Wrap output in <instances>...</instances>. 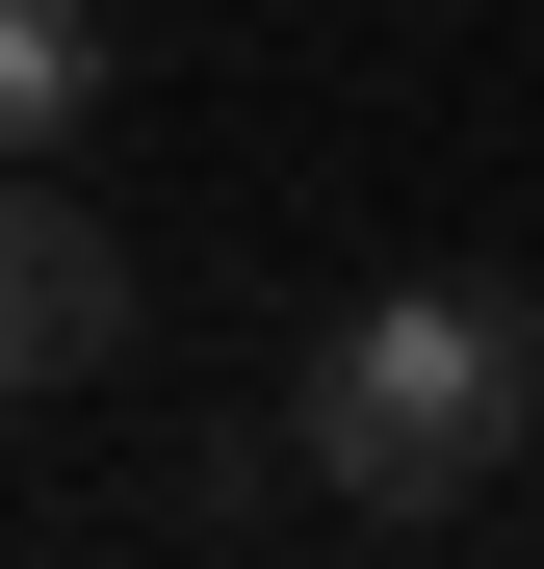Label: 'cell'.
Wrapping results in <instances>:
<instances>
[{
    "instance_id": "1",
    "label": "cell",
    "mask_w": 544,
    "mask_h": 569,
    "mask_svg": "<svg viewBox=\"0 0 544 569\" xmlns=\"http://www.w3.org/2000/svg\"><path fill=\"white\" fill-rule=\"evenodd\" d=\"M286 440H311L337 518H467L493 466L544 440V311H518V284H363V311L311 337Z\"/></svg>"
},
{
    "instance_id": "2",
    "label": "cell",
    "mask_w": 544,
    "mask_h": 569,
    "mask_svg": "<svg viewBox=\"0 0 544 569\" xmlns=\"http://www.w3.org/2000/svg\"><path fill=\"white\" fill-rule=\"evenodd\" d=\"M0 362H27V389H105V362H130V233L78 208V181L0 208Z\"/></svg>"
},
{
    "instance_id": "3",
    "label": "cell",
    "mask_w": 544,
    "mask_h": 569,
    "mask_svg": "<svg viewBox=\"0 0 544 569\" xmlns=\"http://www.w3.org/2000/svg\"><path fill=\"white\" fill-rule=\"evenodd\" d=\"M105 78H130V27H105V0H0V130H27V156H78V130H105Z\"/></svg>"
}]
</instances>
